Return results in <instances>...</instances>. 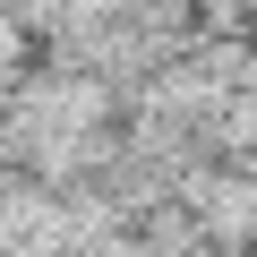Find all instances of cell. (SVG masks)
Instances as JSON below:
<instances>
[{
    "instance_id": "obj_1",
    "label": "cell",
    "mask_w": 257,
    "mask_h": 257,
    "mask_svg": "<svg viewBox=\"0 0 257 257\" xmlns=\"http://www.w3.org/2000/svg\"><path fill=\"white\" fill-rule=\"evenodd\" d=\"M180 197L197 206V223L214 231V248H248L257 240V172L214 155V163H180Z\"/></svg>"
},
{
    "instance_id": "obj_2",
    "label": "cell",
    "mask_w": 257,
    "mask_h": 257,
    "mask_svg": "<svg viewBox=\"0 0 257 257\" xmlns=\"http://www.w3.org/2000/svg\"><path fill=\"white\" fill-rule=\"evenodd\" d=\"M0 9H9L18 26H35V35H52V26H60V9H69V0H0Z\"/></svg>"
},
{
    "instance_id": "obj_3",
    "label": "cell",
    "mask_w": 257,
    "mask_h": 257,
    "mask_svg": "<svg viewBox=\"0 0 257 257\" xmlns=\"http://www.w3.org/2000/svg\"><path fill=\"white\" fill-rule=\"evenodd\" d=\"M26 86H35V77H26L18 60H0V120H9V111H18V94H26Z\"/></svg>"
},
{
    "instance_id": "obj_4",
    "label": "cell",
    "mask_w": 257,
    "mask_h": 257,
    "mask_svg": "<svg viewBox=\"0 0 257 257\" xmlns=\"http://www.w3.org/2000/svg\"><path fill=\"white\" fill-rule=\"evenodd\" d=\"M18 35H26V26H18L9 9H0V60H18Z\"/></svg>"
},
{
    "instance_id": "obj_5",
    "label": "cell",
    "mask_w": 257,
    "mask_h": 257,
    "mask_svg": "<svg viewBox=\"0 0 257 257\" xmlns=\"http://www.w3.org/2000/svg\"><path fill=\"white\" fill-rule=\"evenodd\" d=\"M231 163H248V172H257V155H231Z\"/></svg>"
}]
</instances>
